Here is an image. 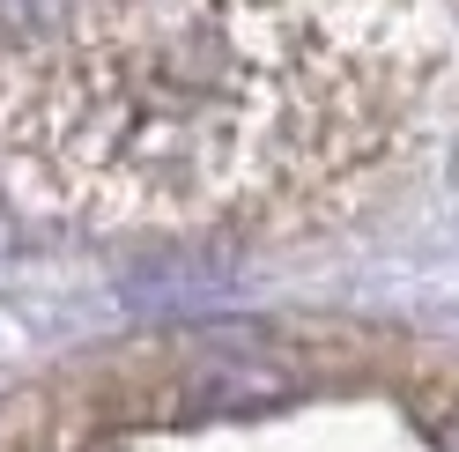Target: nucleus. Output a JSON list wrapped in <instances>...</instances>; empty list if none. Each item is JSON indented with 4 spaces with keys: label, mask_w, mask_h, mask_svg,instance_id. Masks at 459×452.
<instances>
[{
    "label": "nucleus",
    "mask_w": 459,
    "mask_h": 452,
    "mask_svg": "<svg viewBox=\"0 0 459 452\" xmlns=\"http://www.w3.org/2000/svg\"><path fill=\"white\" fill-rule=\"evenodd\" d=\"M429 82L422 0H0V193L82 230L319 222Z\"/></svg>",
    "instance_id": "1"
},
{
    "label": "nucleus",
    "mask_w": 459,
    "mask_h": 452,
    "mask_svg": "<svg viewBox=\"0 0 459 452\" xmlns=\"http://www.w3.org/2000/svg\"><path fill=\"white\" fill-rule=\"evenodd\" d=\"M452 452H459V422H452Z\"/></svg>",
    "instance_id": "2"
}]
</instances>
